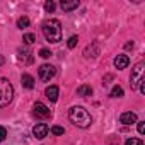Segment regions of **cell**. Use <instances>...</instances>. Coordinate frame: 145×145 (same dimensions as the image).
<instances>
[{
    "label": "cell",
    "instance_id": "cell-1",
    "mask_svg": "<svg viewBox=\"0 0 145 145\" xmlns=\"http://www.w3.org/2000/svg\"><path fill=\"white\" fill-rule=\"evenodd\" d=\"M68 118H70L72 123H74L75 126H79V128H87V126H91V123H92V118H91L89 111H87L86 108H82V106H74V108H70Z\"/></svg>",
    "mask_w": 145,
    "mask_h": 145
},
{
    "label": "cell",
    "instance_id": "cell-2",
    "mask_svg": "<svg viewBox=\"0 0 145 145\" xmlns=\"http://www.w3.org/2000/svg\"><path fill=\"white\" fill-rule=\"evenodd\" d=\"M41 29H43V34H44L46 41H50V43L61 41V24H60V21L48 19V21L43 22V27Z\"/></svg>",
    "mask_w": 145,
    "mask_h": 145
},
{
    "label": "cell",
    "instance_id": "cell-3",
    "mask_svg": "<svg viewBox=\"0 0 145 145\" xmlns=\"http://www.w3.org/2000/svg\"><path fill=\"white\" fill-rule=\"evenodd\" d=\"M14 97V87L12 84L4 79V77H0V108H5Z\"/></svg>",
    "mask_w": 145,
    "mask_h": 145
},
{
    "label": "cell",
    "instance_id": "cell-4",
    "mask_svg": "<svg viewBox=\"0 0 145 145\" xmlns=\"http://www.w3.org/2000/svg\"><path fill=\"white\" fill-rule=\"evenodd\" d=\"M55 74H56V70H55V67L50 65V63H44V65H41V67L38 68V75H39V79H41L43 82H50V80L55 77Z\"/></svg>",
    "mask_w": 145,
    "mask_h": 145
},
{
    "label": "cell",
    "instance_id": "cell-5",
    "mask_svg": "<svg viewBox=\"0 0 145 145\" xmlns=\"http://www.w3.org/2000/svg\"><path fill=\"white\" fill-rule=\"evenodd\" d=\"M130 80H131V89H133V91H137V89H138V86H140V82L143 80V63L135 65V68H133V72H131Z\"/></svg>",
    "mask_w": 145,
    "mask_h": 145
},
{
    "label": "cell",
    "instance_id": "cell-6",
    "mask_svg": "<svg viewBox=\"0 0 145 145\" xmlns=\"http://www.w3.org/2000/svg\"><path fill=\"white\" fill-rule=\"evenodd\" d=\"M33 135H34L36 138H44V137L48 135V125H44V123H38V125H34V128H33Z\"/></svg>",
    "mask_w": 145,
    "mask_h": 145
},
{
    "label": "cell",
    "instance_id": "cell-7",
    "mask_svg": "<svg viewBox=\"0 0 145 145\" xmlns=\"http://www.w3.org/2000/svg\"><path fill=\"white\" fill-rule=\"evenodd\" d=\"M44 94H46V97H48L51 103H56V101H58V94H60V89H58L56 86H50V87H46Z\"/></svg>",
    "mask_w": 145,
    "mask_h": 145
},
{
    "label": "cell",
    "instance_id": "cell-8",
    "mask_svg": "<svg viewBox=\"0 0 145 145\" xmlns=\"http://www.w3.org/2000/svg\"><path fill=\"white\" fill-rule=\"evenodd\" d=\"M120 123H123V125H133V123H137V114L131 113V111H126V113H123L120 116Z\"/></svg>",
    "mask_w": 145,
    "mask_h": 145
},
{
    "label": "cell",
    "instance_id": "cell-9",
    "mask_svg": "<svg viewBox=\"0 0 145 145\" xmlns=\"http://www.w3.org/2000/svg\"><path fill=\"white\" fill-rule=\"evenodd\" d=\"M60 7H61V10H65V12L75 10V9L79 7V0H61Z\"/></svg>",
    "mask_w": 145,
    "mask_h": 145
},
{
    "label": "cell",
    "instance_id": "cell-10",
    "mask_svg": "<svg viewBox=\"0 0 145 145\" xmlns=\"http://www.w3.org/2000/svg\"><path fill=\"white\" fill-rule=\"evenodd\" d=\"M128 63H130V58H128L126 55H118V56L114 58V67H116L118 70L126 68V67H128Z\"/></svg>",
    "mask_w": 145,
    "mask_h": 145
},
{
    "label": "cell",
    "instance_id": "cell-11",
    "mask_svg": "<svg viewBox=\"0 0 145 145\" xmlns=\"http://www.w3.org/2000/svg\"><path fill=\"white\" fill-rule=\"evenodd\" d=\"M34 113H36L38 116H41V118H48V116H50V108L44 106L43 103H36V104H34Z\"/></svg>",
    "mask_w": 145,
    "mask_h": 145
},
{
    "label": "cell",
    "instance_id": "cell-12",
    "mask_svg": "<svg viewBox=\"0 0 145 145\" xmlns=\"http://www.w3.org/2000/svg\"><path fill=\"white\" fill-rule=\"evenodd\" d=\"M19 60H22L24 63H33L31 51H29L27 48H19Z\"/></svg>",
    "mask_w": 145,
    "mask_h": 145
},
{
    "label": "cell",
    "instance_id": "cell-13",
    "mask_svg": "<svg viewBox=\"0 0 145 145\" xmlns=\"http://www.w3.org/2000/svg\"><path fill=\"white\" fill-rule=\"evenodd\" d=\"M21 80H22V86H24L26 89H33V87H34V79H33L29 74H24Z\"/></svg>",
    "mask_w": 145,
    "mask_h": 145
},
{
    "label": "cell",
    "instance_id": "cell-14",
    "mask_svg": "<svg viewBox=\"0 0 145 145\" xmlns=\"http://www.w3.org/2000/svg\"><path fill=\"white\" fill-rule=\"evenodd\" d=\"M91 94H92V87L91 86H80L77 89V96H80V97H87Z\"/></svg>",
    "mask_w": 145,
    "mask_h": 145
},
{
    "label": "cell",
    "instance_id": "cell-15",
    "mask_svg": "<svg viewBox=\"0 0 145 145\" xmlns=\"http://www.w3.org/2000/svg\"><path fill=\"white\" fill-rule=\"evenodd\" d=\"M29 26V19L24 16V17H19L17 19V27H21V29H24V27H27Z\"/></svg>",
    "mask_w": 145,
    "mask_h": 145
},
{
    "label": "cell",
    "instance_id": "cell-16",
    "mask_svg": "<svg viewBox=\"0 0 145 145\" xmlns=\"http://www.w3.org/2000/svg\"><path fill=\"white\" fill-rule=\"evenodd\" d=\"M111 97H123V89H121L120 86L113 87V89H111Z\"/></svg>",
    "mask_w": 145,
    "mask_h": 145
},
{
    "label": "cell",
    "instance_id": "cell-17",
    "mask_svg": "<svg viewBox=\"0 0 145 145\" xmlns=\"http://www.w3.org/2000/svg\"><path fill=\"white\" fill-rule=\"evenodd\" d=\"M56 9V4L53 2V0H48V2H44V10L46 12H53Z\"/></svg>",
    "mask_w": 145,
    "mask_h": 145
},
{
    "label": "cell",
    "instance_id": "cell-18",
    "mask_svg": "<svg viewBox=\"0 0 145 145\" xmlns=\"http://www.w3.org/2000/svg\"><path fill=\"white\" fill-rule=\"evenodd\" d=\"M36 41V38H34V34H31V33H27V34H24V43L26 44H33Z\"/></svg>",
    "mask_w": 145,
    "mask_h": 145
},
{
    "label": "cell",
    "instance_id": "cell-19",
    "mask_svg": "<svg viewBox=\"0 0 145 145\" xmlns=\"http://www.w3.org/2000/svg\"><path fill=\"white\" fill-rule=\"evenodd\" d=\"M77 43H79V38L77 36H70V39H68V48H75L77 46Z\"/></svg>",
    "mask_w": 145,
    "mask_h": 145
},
{
    "label": "cell",
    "instance_id": "cell-20",
    "mask_svg": "<svg viewBox=\"0 0 145 145\" xmlns=\"http://www.w3.org/2000/svg\"><path fill=\"white\" fill-rule=\"evenodd\" d=\"M51 55H53V53H51L50 50H46V48H41V50H39V56H41V58H50Z\"/></svg>",
    "mask_w": 145,
    "mask_h": 145
},
{
    "label": "cell",
    "instance_id": "cell-21",
    "mask_svg": "<svg viewBox=\"0 0 145 145\" xmlns=\"http://www.w3.org/2000/svg\"><path fill=\"white\" fill-rule=\"evenodd\" d=\"M125 145H143V143H142V140H138V138H128V140L125 142Z\"/></svg>",
    "mask_w": 145,
    "mask_h": 145
},
{
    "label": "cell",
    "instance_id": "cell-22",
    "mask_svg": "<svg viewBox=\"0 0 145 145\" xmlns=\"http://www.w3.org/2000/svg\"><path fill=\"white\" fill-rule=\"evenodd\" d=\"M51 133H53V135H63L65 130H63L61 126H53V128H51Z\"/></svg>",
    "mask_w": 145,
    "mask_h": 145
},
{
    "label": "cell",
    "instance_id": "cell-23",
    "mask_svg": "<svg viewBox=\"0 0 145 145\" xmlns=\"http://www.w3.org/2000/svg\"><path fill=\"white\" fill-rule=\"evenodd\" d=\"M5 137H7V130H5L4 126H0V142H4Z\"/></svg>",
    "mask_w": 145,
    "mask_h": 145
},
{
    "label": "cell",
    "instance_id": "cell-24",
    "mask_svg": "<svg viewBox=\"0 0 145 145\" xmlns=\"http://www.w3.org/2000/svg\"><path fill=\"white\" fill-rule=\"evenodd\" d=\"M138 133L140 135L145 133V121H138Z\"/></svg>",
    "mask_w": 145,
    "mask_h": 145
},
{
    "label": "cell",
    "instance_id": "cell-25",
    "mask_svg": "<svg viewBox=\"0 0 145 145\" xmlns=\"http://www.w3.org/2000/svg\"><path fill=\"white\" fill-rule=\"evenodd\" d=\"M125 48H126V50H130V48H133V41H131V43H126V44H125Z\"/></svg>",
    "mask_w": 145,
    "mask_h": 145
},
{
    "label": "cell",
    "instance_id": "cell-26",
    "mask_svg": "<svg viewBox=\"0 0 145 145\" xmlns=\"http://www.w3.org/2000/svg\"><path fill=\"white\" fill-rule=\"evenodd\" d=\"M4 61H5V60H4V56L0 55V65H4Z\"/></svg>",
    "mask_w": 145,
    "mask_h": 145
}]
</instances>
